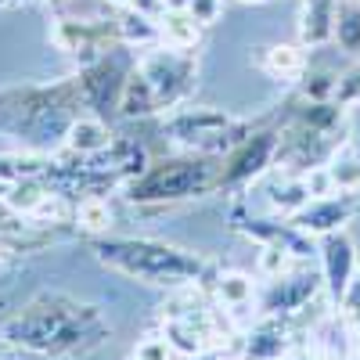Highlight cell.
<instances>
[{
    "label": "cell",
    "mask_w": 360,
    "mask_h": 360,
    "mask_svg": "<svg viewBox=\"0 0 360 360\" xmlns=\"http://www.w3.org/2000/svg\"><path fill=\"white\" fill-rule=\"evenodd\" d=\"M0 335L37 356H90L112 339V324L94 303L69 292H40L4 321Z\"/></svg>",
    "instance_id": "obj_1"
},
{
    "label": "cell",
    "mask_w": 360,
    "mask_h": 360,
    "mask_svg": "<svg viewBox=\"0 0 360 360\" xmlns=\"http://www.w3.org/2000/svg\"><path fill=\"white\" fill-rule=\"evenodd\" d=\"M79 115H86L79 76L0 90V130L15 137L25 152H47L54 144H65Z\"/></svg>",
    "instance_id": "obj_2"
},
{
    "label": "cell",
    "mask_w": 360,
    "mask_h": 360,
    "mask_svg": "<svg viewBox=\"0 0 360 360\" xmlns=\"http://www.w3.org/2000/svg\"><path fill=\"white\" fill-rule=\"evenodd\" d=\"M94 256L101 266L115 270V274L155 288H173V292L213 278V266L198 252L159 242V238H98Z\"/></svg>",
    "instance_id": "obj_3"
},
{
    "label": "cell",
    "mask_w": 360,
    "mask_h": 360,
    "mask_svg": "<svg viewBox=\"0 0 360 360\" xmlns=\"http://www.w3.org/2000/svg\"><path fill=\"white\" fill-rule=\"evenodd\" d=\"M346 141V108L335 101H307L278 112V169L307 176L324 169Z\"/></svg>",
    "instance_id": "obj_4"
},
{
    "label": "cell",
    "mask_w": 360,
    "mask_h": 360,
    "mask_svg": "<svg viewBox=\"0 0 360 360\" xmlns=\"http://www.w3.org/2000/svg\"><path fill=\"white\" fill-rule=\"evenodd\" d=\"M198 76V58L195 51H180V47H148L127 79L123 101H119V115L141 119V115H155L169 112L176 105H184V98L195 90Z\"/></svg>",
    "instance_id": "obj_5"
},
{
    "label": "cell",
    "mask_w": 360,
    "mask_h": 360,
    "mask_svg": "<svg viewBox=\"0 0 360 360\" xmlns=\"http://www.w3.org/2000/svg\"><path fill=\"white\" fill-rule=\"evenodd\" d=\"M220 155H176L162 162H148L141 176H134L123 188L137 205H166V202H188L220 191Z\"/></svg>",
    "instance_id": "obj_6"
},
{
    "label": "cell",
    "mask_w": 360,
    "mask_h": 360,
    "mask_svg": "<svg viewBox=\"0 0 360 360\" xmlns=\"http://www.w3.org/2000/svg\"><path fill=\"white\" fill-rule=\"evenodd\" d=\"M252 127L256 123L234 119L231 112L213 108V105H176L162 115V134L169 137V144H176L180 152H191V155L224 159Z\"/></svg>",
    "instance_id": "obj_7"
},
{
    "label": "cell",
    "mask_w": 360,
    "mask_h": 360,
    "mask_svg": "<svg viewBox=\"0 0 360 360\" xmlns=\"http://www.w3.org/2000/svg\"><path fill=\"white\" fill-rule=\"evenodd\" d=\"M76 205L79 198L58 188L54 180L25 176V180H0V213L18 220L22 227L37 231H58L76 227Z\"/></svg>",
    "instance_id": "obj_8"
},
{
    "label": "cell",
    "mask_w": 360,
    "mask_h": 360,
    "mask_svg": "<svg viewBox=\"0 0 360 360\" xmlns=\"http://www.w3.org/2000/svg\"><path fill=\"white\" fill-rule=\"evenodd\" d=\"M130 47H112L108 54H101L98 62H90L79 69V90H83V105L86 112L94 115H112L119 112V101H123V90H127V79L134 72V62L137 58L127 54Z\"/></svg>",
    "instance_id": "obj_9"
},
{
    "label": "cell",
    "mask_w": 360,
    "mask_h": 360,
    "mask_svg": "<svg viewBox=\"0 0 360 360\" xmlns=\"http://www.w3.org/2000/svg\"><path fill=\"white\" fill-rule=\"evenodd\" d=\"M278 162V127L256 123L220 162V191H238Z\"/></svg>",
    "instance_id": "obj_10"
},
{
    "label": "cell",
    "mask_w": 360,
    "mask_h": 360,
    "mask_svg": "<svg viewBox=\"0 0 360 360\" xmlns=\"http://www.w3.org/2000/svg\"><path fill=\"white\" fill-rule=\"evenodd\" d=\"M54 44L65 54L79 58L83 65L98 62L101 54L119 47L115 33V18H94V15H79V18H58L54 25Z\"/></svg>",
    "instance_id": "obj_11"
},
{
    "label": "cell",
    "mask_w": 360,
    "mask_h": 360,
    "mask_svg": "<svg viewBox=\"0 0 360 360\" xmlns=\"http://www.w3.org/2000/svg\"><path fill=\"white\" fill-rule=\"evenodd\" d=\"M356 195H360V191H328V195H317V198H310V202L292 217V224H295L299 231H307L310 238L335 234V231H342V227L353 220V213L360 209V198H356Z\"/></svg>",
    "instance_id": "obj_12"
},
{
    "label": "cell",
    "mask_w": 360,
    "mask_h": 360,
    "mask_svg": "<svg viewBox=\"0 0 360 360\" xmlns=\"http://www.w3.org/2000/svg\"><path fill=\"white\" fill-rule=\"evenodd\" d=\"M321 288H324V278L314 274V270H288V274H281V278H270L259 307H263V314L288 317V314L307 310Z\"/></svg>",
    "instance_id": "obj_13"
},
{
    "label": "cell",
    "mask_w": 360,
    "mask_h": 360,
    "mask_svg": "<svg viewBox=\"0 0 360 360\" xmlns=\"http://www.w3.org/2000/svg\"><path fill=\"white\" fill-rule=\"evenodd\" d=\"M317 256H321V278H324V292L328 299L339 307L342 295L356 274V249L349 242L346 231H335V234H324L321 245H317Z\"/></svg>",
    "instance_id": "obj_14"
},
{
    "label": "cell",
    "mask_w": 360,
    "mask_h": 360,
    "mask_svg": "<svg viewBox=\"0 0 360 360\" xmlns=\"http://www.w3.org/2000/svg\"><path fill=\"white\" fill-rule=\"evenodd\" d=\"M234 227L242 234H249L259 245H274V249L292 252L295 259H310L317 252L314 238L307 231H299L288 217L285 220H256V217H245V213H234Z\"/></svg>",
    "instance_id": "obj_15"
},
{
    "label": "cell",
    "mask_w": 360,
    "mask_h": 360,
    "mask_svg": "<svg viewBox=\"0 0 360 360\" xmlns=\"http://www.w3.org/2000/svg\"><path fill=\"white\" fill-rule=\"evenodd\" d=\"M314 360H356L360 356V339L353 332V321L346 314H328L314 324L310 332V349Z\"/></svg>",
    "instance_id": "obj_16"
},
{
    "label": "cell",
    "mask_w": 360,
    "mask_h": 360,
    "mask_svg": "<svg viewBox=\"0 0 360 360\" xmlns=\"http://www.w3.org/2000/svg\"><path fill=\"white\" fill-rule=\"evenodd\" d=\"M234 346L242 349L245 360H281L292 349V328L285 324V317L263 314Z\"/></svg>",
    "instance_id": "obj_17"
},
{
    "label": "cell",
    "mask_w": 360,
    "mask_h": 360,
    "mask_svg": "<svg viewBox=\"0 0 360 360\" xmlns=\"http://www.w3.org/2000/svg\"><path fill=\"white\" fill-rule=\"evenodd\" d=\"M115 33H119V44L130 47V51H148V47H159L162 44V29H159V18L148 15L141 8H119L115 15Z\"/></svg>",
    "instance_id": "obj_18"
},
{
    "label": "cell",
    "mask_w": 360,
    "mask_h": 360,
    "mask_svg": "<svg viewBox=\"0 0 360 360\" xmlns=\"http://www.w3.org/2000/svg\"><path fill=\"white\" fill-rule=\"evenodd\" d=\"M256 65L270 76V79H303L307 69H310V58L299 44H270V47H259L256 54Z\"/></svg>",
    "instance_id": "obj_19"
},
{
    "label": "cell",
    "mask_w": 360,
    "mask_h": 360,
    "mask_svg": "<svg viewBox=\"0 0 360 360\" xmlns=\"http://www.w3.org/2000/svg\"><path fill=\"white\" fill-rule=\"evenodd\" d=\"M335 37V0H303L299 8V44L324 47Z\"/></svg>",
    "instance_id": "obj_20"
},
{
    "label": "cell",
    "mask_w": 360,
    "mask_h": 360,
    "mask_svg": "<svg viewBox=\"0 0 360 360\" xmlns=\"http://www.w3.org/2000/svg\"><path fill=\"white\" fill-rule=\"evenodd\" d=\"M108 141H112V130L105 127V119L94 115V112H86V115H79L72 123V130H69L62 148L69 155H94V152H101V148H108Z\"/></svg>",
    "instance_id": "obj_21"
},
{
    "label": "cell",
    "mask_w": 360,
    "mask_h": 360,
    "mask_svg": "<svg viewBox=\"0 0 360 360\" xmlns=\"http://www.w3.org/2000/svg\"><path fill=\"white\" fill-rule=\"evenodd\" d=\"M213 295H217V307L234 321L242 310L252 307L256 288H252V278H245V274H217L213 278Z\"/></svg>",
    "instance_id": "obj_22"
},
{
    "label": "cell",
    "mask_w": 360,
    "mask_h": 360,
    "mask_svg": "<svg viewBox=\"0 0 360 360\" xmlns=\"http://www.w3.org/2000/svg\"><path fill=\"white\" fill-rule=\"evenodd\" d=\"M159 29H162V44L166 47L195 51V44L202 40V25L191 18V11H162Z\"/></svg>",
    "instance_id": "obj_23"
},
{
    "label": "cell",
    "mask_w": 360,
    "mask_h": 360,
    "mask_svg": "<svg viewBox=\"0 0 360 360\" xmlns=\"http://www.w3.org/2000/svg\"><path fill=\"white\" fill-rule=\"evenodd\" d=\"M332 44L360 58V0H335V37Z\"/></svg>",
    "instance_id": "obj_24"
},
{
    "label": "cell",
    "mask_w": 360,
    "mask_h": 360,
    "mask_svg": "<svg viewBox=\"0 0 360 360\" xmlns=\"http://www.w3.org/2000/svg\"><path fill=\"white\" fill-rule=\"evenodd\" d=\"M324 173H328L335 191H360V155L353 148H339L332 155V162L324 166Z\"/></svg>",
    "instance_id": "obj_25"
},
{
    "label": "cell",
    "mask_w": 360,
    "mask_h": 360,
    "mask_svg": "<svg viewBox=\"0 0 360 360\" xmlns=\"http://www.w3.org/2000/svg\"><path fill=\"white\" fill-rule=\"evenodd\" d=\"M76 227L86 231V234H98V238H101V234L112 227V209H108V202H105L101 195L79 198V205H76Z\"/></svg>",
    "instance_id": "obj_26"
},
{
    "label": "cell",
    "mask_w": 360,
    "mask_h": 360,
    "mask_svg": "<svg viewBox=\"0 0 360 360\" xmlns=\"http://www.w3.org/2000/svg\"><path fill=\"white\" fill-rule=\"evenodd\" d=\"M332 101H335V105H342V108H349V105H356V101H360V58H356V62H353L349 69L335 72Z\"/></svg>",
    "instance_id": "obj_27"
},
{
    "label": "cell",
    "mask_w": 360,
    "mask_h": 360,
    "mask_svg": "<svg viewBox=\"0 0 360 360\" xmlns=\"http://www.w3.org/2000/svg\"><path fill=\"white\" fill-rule=\"evenodd\" d=\"M295 256L285 252V249H274V245H259V270H263V278H281L288 274V263Z\"/></svg>",
    "instance_id": "obj_28"
},
{
    "label": "cell",
    "mask_w": 360,
    "mask_h": 360,
    "mask_svg": "<svg viewBox=\"0 0 360 360\" xmlns=\"http://www.w3.org/2000/svg\"><path fill=\"white\" fill-rule=\"evenodd\" d=\"M188 11H191V18H195V22L205 29V25H213V22L220 18V11H224V0H191Z\"/></svg>",
    "instance_id": "obj_29"
},
{
    "label": "cell",
    "mask_w": 360,
    "mask_h": 360,
    "mask_svg": "<svg viewBox=\"0 0 360 360\" xmlns=\"http://www.w3.org/2000/svg\"><path fill=\"white\" fill-rule=\"evenodd\" d=\"M339 310H342L346 317L360 314V270H356V274H353V281H349V288H346V295H342V303H339Z\"/></svg>",
    "instance_id": "obj_30"
},
{
    "label": "cell",
    "mask_w": 360,
    "mask_h": 360,
    "mask_svg": "<svg viewBox=\"0 0 360 360\" xmlns=\"http://www.w3.org/2000/svg\"><path fill=\"white\" fill-rule=\"evenodd\" d=\"M134 8H141V11H148V15H155V11L162 8V0H134Z\"/></svg>",
    "instance_id": "obj_31"
},
{
    "label": "cell",
    "mask_w": 360,
    "mask_h": 360,
    "mask_svg": "<svg viewBox=\"0 0 360 360\" xmlns=\"http://www.w3.org/2000/svg\"><path fill=\"white\" fill-rule=\"evenodd\" d=\"M191 0H162V11H188Z\"/></svg>",
    "instance_id": "obj_32"
},
{
    "label": "cell",
    "mask_w": 360,
    "mask_h": 360,
    "mask_svg": "<svg viewBox=\"0 0 360 360\" xmlns=\"http://www.w3.org/2000/svg\"><path fill=\"white\" fill-rule=\"evenodd\" d=\"M0 360H15V346L4 335H0Z\"/></svg>",
    "instance_id": "obj_33"
},
{
    "label": "cell",
    "mask_w": 360,
    "mask_h": 360,
    "mask_svg": "<svg viewBox=\"0 0 360 360\" xmlns=\"http://www.w3.org/2000/svg\"><path fill=\"white\" fill-rule=\"evenodd\" d=\"M25 4H33V0H0V11H8V8H25Z\"/></svg>",
    "instance_id": "obj_34"
},
{
    "label": "cell",
    "mask_w": 360,
    "mask_h": 360,
    "mask_svg": "<svg viewBox=\"0 0 360 360\" xmlns=\"http://www.w3.org/2000/svg\"><path fill=\"white\" fill-rule=\"evenodd\" d=\"M105 4H108V8H130L134 0H105Z\"/></svg>",
    "instance_id": "obj_35"
},
{
    "label": "cell",
    "mask_w": 360,
    "mask_h": 360,
    "mask_svg": "<svg viewBox=\"0 0 360 360\" xmlns=\"http://www.w3.org/2000/svg\"><path fill=\"white\" fill-rule=\"evenodd\" d=\"M349 321H353V332H356V339H360V314H353Z\"/></svg>",
    "instance_id": "obj_36"
},
{
    "label": "cell",
    "mask_w": 360,
    "mask_h": 360,
    "mask_svg": "<svg viewBox=\"0 0 360 360\" xmlns=\"http://www.w3.org/2000/svg\"><path fill=\"white\" fill-rule=\"evenodd\" d=\"M281 360H314L310 353H303V356H281Z\"/></svg>",
    "instance_id": "obj_37"
},
{
    "label": "cell",
    "mask_w": 360,
    "mask_h": 360,
    "mask_svg": "<svg viewBox=\"0 0 360 360\" xmlns=\"http://www.w3.org/2000/svg\"><path fill=\"white\" fill-rule=\"evenodd\" d=\"M195 360H220V356H202V353H198V356H195Z\"/></svg>",
    "instance_id": "obj_38"
},
{
    "label": "cell",
    "mask_w": 360,
    "mask_h": 360,
    "mask_svg": "<svg viewBox=\"0 0 360 360\" xmlns=\"http://www.w3.org/2000/svg\"><path fill=\"white\" fill-rule=\"evenodd\" d=\"M242 4H263V0H242Z\"/></svg>",
    "instance_id": "obj_39"
}]
</instances>
